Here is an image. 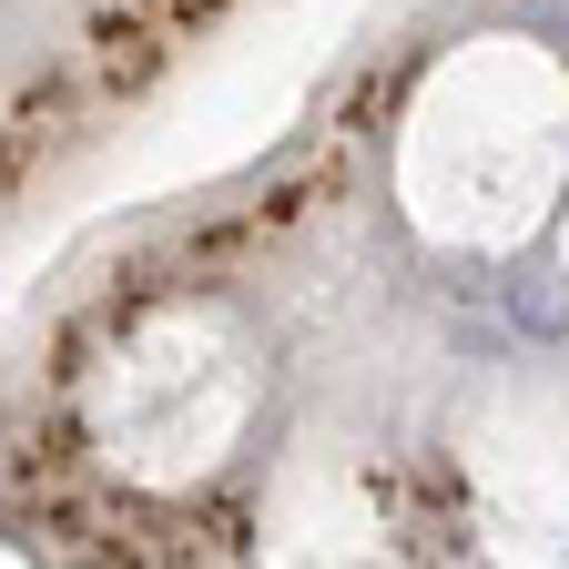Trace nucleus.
Instances as JSON below:
<instances>
[{
  "label": "nucleus",
  "instance_id": "1",
  "mask_svg": "<svg viewBox=\"0 0 569 569\" xmlns=\"http://www.w3.org/2000/svg\"><path fill=\"white\" fill-rule=\"evenodd\" d=\"M498 316L407 244L367 122L82 244L11 336V539L41 569H458Z\"/></svg>",
  "mask_w": 569,
  "mask_h": 569
},
{
  "label": "nucleus",
  "instance_id": "4",
  "mask_svg": "<svg viewBox=\"0 0 569 569\" xmlns=\"http://www.w3.org/2000/svg\"><path fill=\"white\" fill-rule=\"evenodd\" d=\"M509 326H519L529 346L569 356V203H559V224H549V244H539V264H529V284H519Z\"/></svg>",
  "mask_w": 569,
  "mask_h": 569
},
{
  "label": "nucleus",
  "instance_id": "3",
  "mask_svg": "<svg viewBox=\"0 0 569 569\" xmlns=\"http://www.w3.org/2000/svg\"><path fill=\"white\" fill-rule=\"evenodd\" d=\"M224 11L234 0H11V92H0V122H11L0 183H11V203L82 132L132 112Z\"/></svg>",
  "mask_w": 569,
  "mask_h": 569
},
{
  "label": "nucleus",
  "instance_id": "2",
  "mask_svg": "<svg viewBox=\"0 0 569 569\" xmlns=\"http://www.w3.org/2000/svg\"><path fill=\"white\" fill-rule=\"evenodd\" d=\"M387 213L478 316H509L569 203V51L549 31H458L367 112Z\"/></svg>",
  "mask_w": 569,
  "mask_h": 569
}]
</instances>
